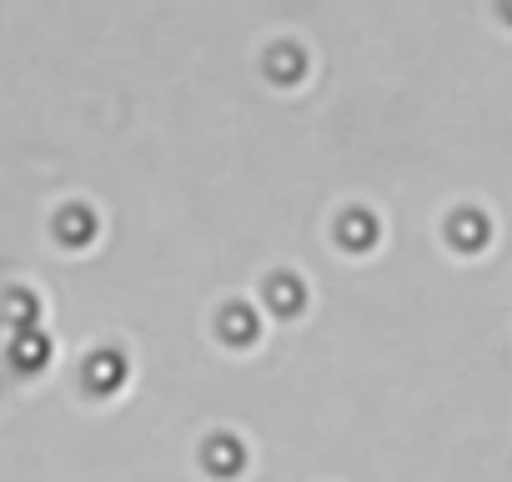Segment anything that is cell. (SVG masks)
I'll use <instances>...</instances> for the list:
<instances>
[{
  "instance_id": "obj_1",
  "label": "cell",
  "mask_w": 512,
  "mask_h": 482,
  "mask_svg": "<svg viewBox=\"0 0 512 482\" xmlns=\"http://www.w3.org/2000/svg\"><path fill=\"white\" fill-rule=\"evenodd\" d=\"M302 71H307L302 46L282 41V46H272V51H267V76H272L277 86H297V81H302Z\"/></svg>"
},
{
  "instance_id": "obj_2",
  "label": "cell",
  "mask_w": 512,
  "mask_h": 482,
  "mask_svg": "<svg viewBox=\"0 0 512 482\" xmlns=\"http://www.w3.org/2000/svg\"><path fill=\"white\" fill-rule=\"evenodd\" d=\"M11 362H16V372H41V367L51 362V342H46L36 327H31V332H16Z\"/></svg>"
},
{
  "instance_id": "obj_3",
  "label": "cell",
  "mask_w": 512,
  "mask_h": 482,
  "mask_svg": "<svg viewBox=\"0 0 512 482\" xmlns=\"http://www.w3.org/2000/svg\"><path fill=\"white\" fill-rule=\"evenodd\" d=\"M302 302H307V292H302V282H297V277H287V272H282V277H272V282H267V307H272L277 317H297V312H302Z\"/></svg>"
},
{
  "instance_id": "obj_4",
  "label": "cell",
  "mask_w": 512,
  "mask_h": 482,
  "mask_svg": "<svg viewBox=\"0 0 512 482\" xmlns=\"http://www.w3.org/2000/svg\"><path fill=\"white\" fill-rule=\"evenodd\" d=\"M56 236L66 241V247H86V241L96 236V216H91L86 206H66V211L56 216Z\"/></svg>"
},
{
  "instance_id": "obj_5",
  "label": "cell",
  "mask_w": 512,
  "mask_h": 482,
  "mask_svg": "<svg viewBox=\"0 0 512 482\" xmlns=\"http://www.w3.org/2000/svg\"><path fill=\"white\" fill-rule=\"evenodd\" d=\"M86 382H91L96 392H116V387L126 382V362H121L116 352H96V357L86 362Z\"/></svg>"
},
{
  "instance_id": "obj_6",
  "label": "cell",
  "mask_w": 512,
  "mask_h": 482,
  "mask_svg": "<svg viewBox=\"0 0 512 482\" xmlns=\"http://www.w3.org/2000/svg\"><path fill=\"white\" fill-rule=\"evenodd\" d=\"M337 236H342V247H347V252H367L372 241H377V221H372L367 211H347L342 226H337Z\"/></svg>"
},
{
  "instance_id": "obj_7",
  "label": "cell",
  "mask_w": 512,
  "mask_h": 482,
  "mask_svg": "<svg viewBox=\"0 0 512 482\" xmlns=\"http://www.w3.org/2000/svg\"><path fill=\"white\" fill-rule=\"evenodd\" d=\"M241 462H246V452H241V442H236V437H211V442H206V467H211L216 477L241 472Z\"/></svg>"
},
{
  "instance_id": "obj_8",
  "label": "cell",
  "mask_w": 512,
  "mask_h": 482,
  "mask_svg": "<svg viewBox=\"0 0 512 482\" xmlns=\"http://www.w3.org/2000/svg\"><path fill=\"white\" fill-rule=\"evenodd\" d=\"M256 332H262V327H256V312H251V307H226V312H221V337H226L231 347L256 342Z\"/></svg>"
},
{
  "instance_id": "obj_9",
  "label": "cell",
  "mask_w": 512,
  "mask_h": 482,
  "mask_svg": "<svg viewBox=\"0 0 512 482\" xmlns=\"http://www.w3.org/2000/svg\"><path fill=\"white\" fill-rule=\"evenodd\" d=\"M0 322H11L16 332H31V322H41V307L31 292H11L6 307H0Z\"/></svg>"
},
{
  "instance_id": "obj_10",
  "label": "cell",
  "mask_w": 512,
  "mask_h": 482,
  "mask_svg": "<svg viewBox=\"0 0 512 482\" xmlns=\"http://www.w3.org/2000/svg\"><path fill=\"white\" fill-rule=\"evenodd\" d=\"M452 241H457L462 252H477L482 241H487V221H482L477 211H462V216L452 221Z\"/></svg>"
},
{
  "instance_id": "obj_11",
  "label": "cell",
  "mask_w": 512,
  "mask_h": 482,
  "mask_svg": "<svg viewBox=\"0 0 512 482\" xmlns=\"http://www.w3.org/2000/svg\"><path fill=\"white\" fill-rule=\"evenodd\" d=\"M502 16H507V21H512V0H502Z\"/></svg>"
}]
</instances>
